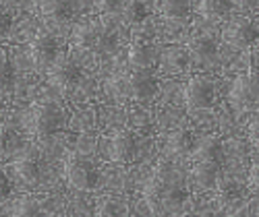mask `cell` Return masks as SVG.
Masks as SVG:
<instances>
[{
    "label": "cell",
    "mask_w": 259,
    "mask_h": 217,
    "mask_svg": "<svg viewBox=\"0 0 259 217\" xmlns=\"http://www.w3.org/2000/svg\"><path fill=\"white\" fill-rule=\"evenodd\" d=\"M189 199L183 178L172 168H158L143 186V201L154 215L177 213Z\"/></svg>",
    "instance_id": "cell-1"
},
{
    "label": "cell",
    "mask_w": 259,
    "mask_h": 217,
    "mask_svg": "<svg viewBox=\"0 0 259 217\" xmlns=\"http://www.w3.org/2000/svg\"><path fill=\"white\" fill-rule=\"evenodd\" d=\"M224 161V147L220 137H203L193 147V180L203 190L218 184V176Z\"/></svg>",
    "instance_id": "cell-2"
},
{
    "label": "cell",
    "mask_w": 259,
    "mask_h": 217,
    "mask_svg": "<svg viewBox=\"0 0 259 217\" xmlns=\"http://www.w3.org/2000/svg\"><path fill=\"white\" fill-rule=\"evenodd\" d=\"M64 122H67V114H64V110L54 101H37L31 105V110L27 114L29 133L39 139L56 135L64 126Z\"/></svg>",
    "instance_id": "cell-3"
},
{
    "label": "cell",
    "mask_w": 259,
    "mask_h": 217,
    "mask_svg": "<svg viewBox=\"0 0 259 217\" xmlns=\"http://www.w3.org/2000/svg\"><path fill=\"white\" fill-rule=\"evenodd\" d=\"M64 174H67V180L73 188L83 190V192H92L98 188L100 182V174L96 170V166L79 155H73L64 164Z\"/></svg>",
    "instance_id": "cell-4"
},
{
    "label": "cell",
    "mask_w": 259,
    "mask_h": 217,
    "mask_svg": "<svg viewBox=\"0 0 259 217\" xmlns=\"http://www.w3.org/2000/svg\"><path fill=\"white\" fill-rule=\"evenodd\" d=\"M81 67L69 56H58L56 62L48 69V79L54 89H58L60 93H69L81 81Z\"/></svg>",
    "instance_id": "cell-5"
},
{
    "label": "cell",
    "mask_w": 259,
    "mask_h": 217,
    "mask_svg": "<svg viewBox=\"0 0 259 217\" xmlns=\"http://www.w3.org/2000/svg\"><path fill=\"white\" fill-rule=\"evenodd\" d=\"M75 41L81 48H90L96 52H110L112 46H116V39H114L112 31L104 29L102 25L96 23V21L81 23L75 29Z\"/></svg>",
    "instance_id": "cell-6"
},
{
    "label": "cell",
    "mask_w": 259,
    "mask_h": 217,
    "mask_svg": "<svg viewBox=\"0 0 259 217\" xmlns=\"http://www.w3.org/2000/svg\"><path fill=\"white\" fill-rule=\"evenodd\" d=\"M185 101L191 112H201L213 105L215 101V85L209 77L197 75L185 87Z\"/></svg>",
    "instance_id": "cell-7"
},
{
    "label": "cell",
    "mask_w": 259,
    "mask_h": 217,
    "mask_svg": "<svg viewBox=\"0 0 259 217\" xmlns=\"http://www.w3.org/2000/svg\"><path fill=\"white\" fill-rule=\"evenodd\" d=\"M230 99L239 110L259 107V73H247L234 81Z\"/></svg>",
    "instance_id": "cell-8"
},
{
    "label": "cell",
    "mask_w": 259,
    "mask_h": 217,
    "mask_svg": "<svg viewBox=\"0 0 259 217\" xmlns=\"http://www.w3.org/2000/svg\"><path fill=\"white\" fill-rule=\"evenodd\" d=\"M60 56L58 39L50 33H39L29 43V58L39 71H48Z\"/></svg>",
    "instance_id": "cell-9"
},
{
    "label": "cell",
    "mask_w": 259,
    "mask_h": 217,
    "mask_svg": "<svg viewBox=\"0 0 259 217\" xmlns=\"http://www.w3.org/2000/svg\"><path fill=\"white\" fill-rule=\"evenodd\" d=\"M222 37L226 43L234 48H249L251 43H255V39L259 37L257 27L253 25V21L247 17H234L224 25Z\"/></svg>",
    "instance_id": "cell-10"
},
{
    "label": "cell",
    "mask_w": 259,
    "mask_h": 217,
    "mask_svg": "<svg viewBox=\"0 0 259 217\" xmlns=\"http://www.w3.org/2000/svg\"><path fill=\"white\" fill-rule=\"evenodd\" d=\"M158 77L152 73V69L147 71H133L126 79V93L131 95L135 101H149L158 95Z\"/></svg>",
    "instance_id": "cell-11"
},
{
    "label": "cell",
    "mask_w": 259,
    "mask_h": 217,
    "mask_svg": "<svg viewBox=\"0 0 259 217\" xmlns=\"http://www.w3.org/2000/svg\"><path fill=\"white\" fill-rule=\"evenodd\" d=\"M137 155V139L131 130H118L108 141V157L118 164H128Z\"/></svg>",
    "instance_id": "cell-12"
},
{
    "label": "cell",
    "mask_w": 259,
    "mask_h": 217,
    "mask_svg": "<svg viewBox=\"0 0 259 217\" xmlns=\"http://www.w3.org/2000/svg\"><path fill=\"white\" fill-rule=\"evenodd\" d=\"M126 60L133 67V71H147L158 62V50L147 41H133L126 50Z\"/></svg>",
    "instance_id": "cell-13"
},
{
    "label": "cell",
    "mask_w": 259,
    "mask_h": 217,
    "mask_svg": "<svg viewBox=\"0 0 259 217\" xmlns=\"http://www.w3.org/2000/svg\"><path fill=\"white\" fill-rule=\"evenodd\" d=\"M15 172L25 184H37L41 180V161L35 151H25L15 159Z\"/></svg>",
    "instance_id": "cell-14"
},
{
    "label": "cell",
    "mask_w": 259,
    "mask_h": 217,
    "mask_svg": "<svg viewBox=\"0 0 259 217\" xmlns=\"http://www.w3.org/2000/svg\"><path fill=\"white\" fill-rule=\"evenodd\" d=\"M187 52H189V58L195 60V62H209L215 58L218 54V43L211 35H197L189 41L187 46Z\"/></svg>",
    "instance_id": "cell-15"
},
{
    "label": "cell",
    "mask_w": 259,
    "mask_h": 217,
    "mask_svg": "<svg viewBox=\"0 0 259 217\" xmlns=\"http://www.w3.org/2000/svg\"><path fill=\"white\" fill-rule=\"evenodd\" d=\"M37 11L54 21H64L73 15V0H35Z\"/></svg>",
    "instance_id": "cell-16"
},
{
    "label": "cell",
    "mask_w": 259,
    "mask_h": 217,
    "mask_svg": "<svg viewBox=\"0 0 259 217\" xmlns=\"http://www.w3.org/2000/svg\"><path fill=\"white\" fill-rule=\"evenodd\" d=\"M166 145H168V151L172 155H185L195 147V137H193V133L187 128H175L168 135Z\"/></svg>",
    "instance_id": "cell-17"
},
{
    "label": "cell",
    "mask_w": 259,
    "mask_h": 217,
    "mask_svg": "<svg viewBox=\"0 0 259 217\" xmlns=\"http://www.w3.org/2000/svg\"><path fill=\"white\" fill-rule=\"evenodd\" d=\"M160 13L168 21H185L191 15V0H160Z\"/></svg>",
    "instance_id": "cell-18"
},
{
    "label": "cell",
    "mask_w": 259,
    "mask_h": 217,
    "mask_svg": "<svg viewBox=\"0 0 259 217\" xmlns=\"http://www.w3.org/2000/svg\"><path fill=\"white\" fill-rule=\"evenodd\" d=\"M189 62H191V58H189V52L185 48H168L162 54V64L166 67V71H170V73L185 71L189 67Z\"/></svg>",
    "instance_id": "cell-19"
},
{
    "label": "cell",
    "mask_w": 259,
    "mask_h": 217,
    "mask_svg": "<svg viewBox=\"0 0 259 217\" xmlns=\"http://www.w3.org/2000/svg\"><path fill=\"white\" fill-rule=\"evenodd\" d=\"M199 13L209 19V21H218L224 19L230 9H232V0H199Z\"/></svg>",
    "instance_id": "cell-20"
},
{
    "label": "cell",
    "mask_w": 259,
    "mask_h": 217,
    "mask_svg": "<svg viewBox=\"0 0 259 217\" xmlns=\"http://www.w3.org/2000/svg\"><path fill=\"white\" fill-rule=\"evenodd\" d=\"M13 83H15L13 62L9 58V52L5 48H0V95H7L11 91Z\"/></svg>",
    "instance_id": "cell-21"
},
{
    "label": "cell",
    "mask_w": 259,
    "mask_h": 217,
    "mask_svg": "<svg viewBox=\"0 0 259 217\" xmlns=\"http://www.w3.org/2000/svg\"><path fill=\"white\" fill-rule=\"evenodd\" d=\"M120 15L124 17L126 23L139 25V23H143L145 17H147V9H145V5L141 3V0H124Z\"/></svg>",
    "instance_id": "cell-22"
},
{
    "label": "cell",
    "mask_w": 259,
    "mask_h": 217,
    "mask_svg": "<svg viewBox=\"0 0 259 217\" xmlns=\"http://www.w3.org/2000/svg\"><path fill=\"white\" fill-rule=\"evenodd\" d=\"M13 217H44L39 203L31 197H21L13 209Z\"/></svg>",
    "instance_id": "cell-23"
},
{
    "label": "cell",
    "mask_w": 259,
    "mask_h": 217,
    "mask_svg": "<svg viewBox=\"0 0 259 217\" xmlns=\"http://www.w3.org/2000/svg\"><path fill=\"white\" fill-rule=\"evenodd\" d=\"M218 194H220V203H222V205H230V203L241 201V197H243V186L236 182V180H228V182H222V184L218 186Z\"/></svg>",
    "instance_id": "cell-24"
},
{
    "label": "cell",
    "mask_w": 259,
    "mask_h": 217,
    "mask_svg": "<svg viewBox=\"0 0 259 217\" xmlns=\"http://www.w3.org/2000/svg\"><path fill=\"white\" fill-rule=\"evenodd\" d=\"M17 143H19V139H17L15 130L7 124H0V159L7 157L9 153H13Z\"/></svg>",
    "instance_id": "cell-25"
},
{
    "label": "cell",
    "mask_w": 259,
    "mask_h": 217,
    "mask_svg": "<svg viewBox=\"0 0 259 217\" xmlns=\"http://www.w3.org/2000/svg\"><path fill=\"white\" fill-rule=\"evenodd\" d=\"M122 215H124V205L112 197H106L98 207V217H122Z\"/></svg>",
    "instance_id": "cell-26"
},
{
    "label": "cell",
    "mask_w": 259,
    "mask_h": 217,
    "mask_svg": "<svg viewBox=\"0 0 259 217\" xmlns=\"http://www.w3.org/2000/svg\"><path fill=\"white\" fill-rule=\"evenodd\" d=\"M124 0H98V9L102 15H114L122 11Z\"/></svg>",
    "instance_id": "cell-27"
},
{
    "label": "cell",
    "mask_w": 259,
    "mask_h": 217,
    "mask_svg": "<svg viewBox=\"0 0 259 217\" xmlns=\"http://www.w3.org/2000/svg\"><path fill=\"white\" fill-rule=\"evenodd\" d=\"M13 192V184H11V178L7 176L5 170H0V203L7 201Z\"/></svg>",
    "instance_id": "cell-28"
},
{
    "label": "cell",
    "mask_w": 259,
    "mask_h": 217,
    "mask_svg": "<svg viewBox=\"0 0 259 217\" xmlns=\"http://www.w3.org/2000/svg\"><path fill=\"white\" fill-rule=\"evenodd\" d=\"M11 27H13V17L5 9H0V39L9 35Z\"/></svg>",
    "instance_id": "cell-29"
},
{
    "label": "cell",
    "mask_w": 259,
    "mask_h": 217,
    "mask_svg": "<svg viewBox=\"0 0 259 217\" xmlns=\"http://www.w3.org/2000/svg\"><path fill=\"white\" fill-rule=\"evenodd\" d=\"M249 139H251V143L259 149V118H255V120L249 124Z\"/></svg>",
    "instance_id": "cell-30"
},
{
    "label": "cell",
    "mask_w": 259,
    "mask_h": 217,
    "mask_svg": "<svg viewBox=\"0 0 259 217\" xmlns=\"http://www.w3.org/2000/svg\"><path fill=\"white\" fill-rule=\"evenodd\" d=\"M249 184H251L253 190L259 192V164H255L251 168V172H249Z\"/></svg>",
    "instance_id": "cell-31"
},
{
    "label": "cell",
    "mask_w": 259,
    "mask_h": 217,
    "mask_svg": "<svg viewBox=\"0 0 259 217\" xmlns=\"http://www.w3.org/2000/svg\"><path fill=\"white\" fill-rule=\"evenodd\" d=\"M232 5H236V7H241V9H255L257 5H259V0H232Z\"/></svg>",
    "instance_id": "cell-32"
},
{
    "label": "cell",
    "mask_w": 259,
    "mask_h": 217,
    "mask_svg": "<svg viewBox=\"0 0 259 217\" xmlns=\"http://www.w3.org/2000/svg\"><path fill=\"white\" fill-rule=\"evenodd\" d=\"M177 217H195L193 213H181V215H177Z\"/></svg>",
    "instance_id": "cell-33"
},
{
    "label": "cell",
    "mask_w": 259,
    "mask_h": 217,
    "mask_svg": "<svg viewBox=\"0 0 259 217\" xmlns=\"http://www.w3.org/2000/svg\"><path fill=\"white\" fill-rule=\"evenodd\" d=\"M228 217H247V215H243V213H232V215H228Z\"/></svg>",
    "instance_id": "cell-34"
}]
</instances>
